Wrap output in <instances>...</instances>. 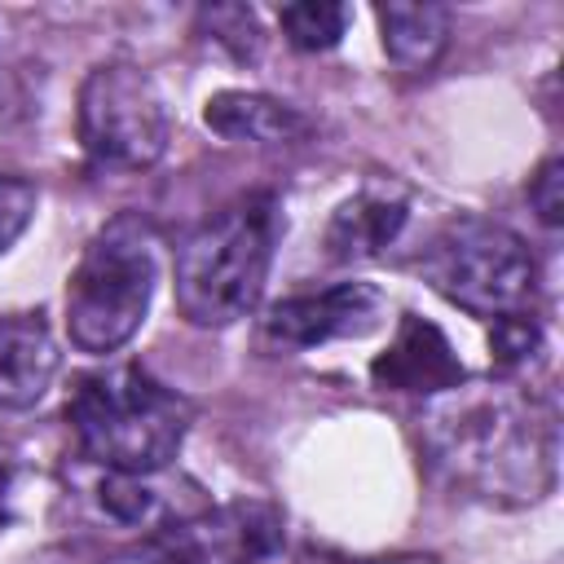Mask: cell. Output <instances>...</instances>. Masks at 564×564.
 <instances>
[{
  "mask_svg": "<svg viewBox=\"0 0 564 564\" xmlns=\"http://www.w3.org/2000/svg\"><path fill=\"white\" fill-rule=\"evenodd\" d=\"M436 463L494 502H538L560 471L555 414L516 392H480L441 405L427 419Z\"/></svg>",
  "mask_w": 564,
  "mask_h": 564,
  "instance_id": "6da1fadb",
  "label": "cell"
},
{
  "mask_svg": "<svg viewBox=\"0 0 564 564\" xmlns=\"http://www.w3.org/2000/svg\"><path fill=\"white\" fill-rule=\"evenodd\" d=\"M66 419L79 449L106 471L154 476L176 458L189 405L141 366H106L75 379Z\"/></svg>",
  "mask_w": 564,
  "mask_h": 564,
  "instance_id": "7a4b0ae2",
  "label": "cell"
},
{
  "mask_svg": "<svg viewBox=\"0 0 564 564\" xmlns=\"http://www.w3.org/2000/svg\"><path fill=\"white\" fill-rule=\"evenodd\" d=\"M278 207L269 194H247L198 225L176 251V308L189 326H229L247 317L269 282Z\"/></svg>",
  "mask_w": 564,
  "mask_h": 564,
  "instance_id": "3957f363",
  "label": "cell"
},
{
  "mask_svg": "<svg viewBox=\"0 0 564 564\" xmlns=\"http://www.w3.org/2000/svg\"><path fill=\"white\" fill-rule=\"evenodd\" d=\"M154 247L141 212H119L88 238L66 282V335L79 352L106 357L141 330L154 295Z\"/></svg>",
  "mask_w": 564,
  "mask_h": 564,
  "instance_id": "277c9868",
  "label": "cell"
},
{
  "mask_svg": "<svg viewBox=\"0 0 564 564\" xmlns=\"http://www.w3.org/2000/svg\"><path fill=\"white\" fill-rule=\"evenodd\" d=\"M423 278L458 308L476 317H511L524 313L538 286V264L520 234L507 225L463 216L449 220L423 251Z\"/></svg>",
  "mask_w": 564,
  "mask_h": 564,
  "instance_id": "5b68a950",
  "label": "cell"
},
{
  "mask_svg": "<svg viewBox=\"0 0 564 564\" xmlns=\"http://www.w3.org/2000/svg\"><path fill=\"white\" fill-rule=\"evenodd\" d=\"M172 123L163 93L137 62H101L79 88V145L88 163L110 172L154 167L167 150Z\"/></svg>",
  "mask_w": 564,
  "mask_h": 564,
  "instance_id": "8992f818",
  "label": "cell"
},
{
  "mask_svg": "<svg viewBox=\"0 0 564 564\" xmlns=\"http://www.w3.org/2000/svg\"><path fill=\"white\" fill-rule=\"evenodd\" d=\"M383 317V295L370 282H335L317 295H291L264 317V335L282 348H317L326 339L370 335Z\"/></svg>",
  "mask_w": 564,
  "mask_h": 564,
  "instance_id": "52a82bcc",
  "label": "cell"
},
{
  "mask_svg": "<svg viewBox=\"0 0 564 564\" xmlns=\"http://www.w3.org/2000/svg\"><path fill=\"white\" fill-rule=\"evenodd\" d=\"M375 388L383 392H449L467 379L463 361L454 357L449 339L441 335V326H432L427 317L405 313L397 326V339L388 344L383 357H375L370 366Z\"/></svg>",
  "mask_w": 564,
  "mask_h": 564,
  "instance_id": "ba28073f",
  "label": "cell"
},
{
  "mask_svg": "<svg viewBox=\"0 0 564 564\" xmlns=\"http://www.w3.org/2000/svg\"><path fill=\"white\" fill-rule=\"evenodd\" d=\"M198 564L203 560H220V564H256L269 560L282 546V511L269 502H229L216 507L212 516H203L198 524H189L176 538Z\"/></svg>",
  "mask_w": 564,
  "mask_h": 564,
  "instance_id": "9c48e42d",
  "label": "cell"
},
{
  "mask_svg": "<svg viewBox=\"0 0 564 564\" xmlns=\"http://www.w3.org/2000/svg\"><path fill=\"white\" fill-rule=\"evenodd\" d=\"M203 123L225 141H251V145H295L313 132V119L295 110L291 101L242 93V88H225L207 97Z\"/></svg>",
  "mask_w": 564,
  "mask_h": 564,
  "instance_id": "30bf717a",
  "label": "cell"
},
{
  "mask_svg": "<svg viewBox=\"0 0 564 564\" xmlns=\"http://www.w3.org/2000/svg\"><path fill=\"white\" fill-rule=\"evenodd\" d=\"M57 375V344L40 317H0V410L35 405Z\"/></svg>",
  "mask_w": 564,
  "mask_h": 564,
  "instance_id": "8fae6325",
  "label": "cell"
},
{
  "mask_svg": "<svg viewBox=\"0 0 564 564\" xmlns=\"http://www.w3.org/2000/svg\"><path fill=\"white\" fill-rule=\"evenodd\" d=\"M405 198L392 189H361L357 198L339 203L326 225V247L335 260H366L379 256L405 225Z\"/></svg>",
  "mask_w": 564,
  "mask_h": 564,
  "instance_id": "7c38bea8",
  "label": "cell"
},
{
  "mask_svg": "<svg viewBox=\"0 0 564 564\" xmlns=\"http://www.w3.org/2000/svg\"><path fill=\"white\" fill-rule=\"evenodd\" d=\"M375 18H379V31H383V53L401 70L419 75L445 53L449 13L441 4H401V0H392V4H379Z\"/></svg>",
  "mask_w": 564,
  "mask_h": 564,
  "instance_id": "4fadbf2b",
  "label": "cell"
},
{
  "mask_svg": "<svg viewBox=\"0 0 564 564\" xmlns=\"http://www.w3.org/2000/svg\"><path fill=\"white\" fill-rule=\"evenodd\" d=\"M286 40L304 53H322L335 48L348 31V4H330V0H304V4H286L278 13Z\"/></svg>",
  "mask_w": 564,
  "mask_h": 564,
  "instance_id": "5bb4252c",
  "label": "cell"
},
{
  "mask_svg": "<svg viewBox=\"0 0 564 564\" xmlns=\"http://www.w3.org/2000/svg\"><path fill=\"white\" fill-rule=\"evenodd\" d=\"M489 348H494V366L516 370L529 366L542 352V326L529 313H511V317H494L489 326Z\"/></svg>",
  "mask_w": 564,
  "mask_h": 564,
  "instance_id": "9a60e30c",
  "label": "cell"
},
{
  "mask_svg": "<svg viewBox=\"0 0 564 564\" xmlns=\"http://www.w3.org/2000/svg\"><path fill=\"white\" fill-rule=\"evenodd\" d=\"M35 207H40L35 185L22 181V176L0 172V256L26 234V225L35 220Z\"/></svg>",
  "mask_w": 564,
  "mask_h": 564,
  "instance_id": "2e32d148",
  "label": "cell"
},
{
  "mask_svg": "<svg viewBox=\"0 0 564 564\" xmlns=\"http://www.w3.org/2000/svg\"><path fill=\"white\" fill-rule=\"evenodd\" d=\"M203 22L212 26V35L234 48V57H256L260 53V26H256V13L242 9V4H216V9H203Z\"/></svg>",
  "mask_w": 564,
  "mask_h": 564,
  "instance_id": "e0dca14e",
  "label": "cell"
},
{
  "mask_svg": "<svg viewBox=\"0 0 564 564\" xmlns=\"http://www.w3.org/2000/svg\"><path fill=\"white\" fill-rule=\"evenodd\" d=\"M101 507L128 524H141L150 511H154V494L145 489V476H123V471H110L101 480Z\"/></svg>",
  "mask_w": 564,
  "mask_h": 564,
  "instance_id": "ac0fdd59",
  "label": "cell"
},
{
  "mask_svg": "<svg viewBox=\"0 0 564 564\" xmlns=\"http://www.w3.org/2000/svg\"><path fill=\"white\" fill-rule=\"evenodd\" d=\"M529 203L542 225L555 229L564 220V159L551 154L546 163H538V172L529 176Z\"/></svg>",
  "mask_w": 564,
  "mask_h": 564,
  "instance_id": "d6986e66",
  "label": "cell"
},
{
  "mask_svg": "<svg viewBox=\"0 0 564 564\" xmlns=\"http://www.w3.org/2000/svg\"><path fill=\"white\" fill-rule=\"evenodd\" d=\"M106 564H198V560L176 538H167V542H145V546H132V551H119Z\"/></svg>",
  "mask_w": 564,
  "mask_h": 564,
  "instance_id": "ffe728a7",
  "label": "cell"
}]
</instances>
